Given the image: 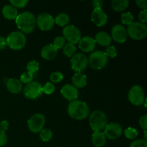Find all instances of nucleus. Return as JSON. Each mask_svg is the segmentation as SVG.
<instances>
[{"mask_svg": "<svg viewBox=\"0 0 147 147\" xmlns=\"http://www.w3.org/2000/svg\"><path fill=\"white\" fill-rule=\"evenodd\" d=\"M68 115L75 120H83L86 119L90 113V109L86 102L80 100L70 101L67 106Z\"/></svg>", "mask_w": 147, "mask_h": 147, "instance_id": "1", "label": "nucleus"}, {"mask_svg": "<svg viewBox=\"0 0 147 147\" xmlns=\"http://www.w3.org/2000/svg\"><path fill=\"white\" fill-rule=\"evenodd\" d=\"M15 22L22 32L30 34L36 27V17L30 11H24L17 15Z\"/></svg>", "mask_w": 147, "mask_h": 147, "instance_id": "2", "label": "nucleus"}, {"mask_svg": "<svg viewBox=\"0 0 147 147\" xmlns=\"http://www.w3.org/2000/svg\"><path fill=\"white\" fill-rule=\"evenodd\" d=\"M89 123L93 131H101L108 124V118L101 111H95L89 117Z\"/></svg>", "mask_w": 147, "mask_h": 147, "instance_id": "3", "label": "nucleus"}, {"mask_svg": "<svg viewBox=\"0 0 147 147\" xmlns=\"http://www.w3.org/2000/svg\"><path fill=\"white\" fill-rule=\"evenodd\" d=\"M7 45L14 50H20L24 48L27 43L25 34L20 31H14L10 33L7 37Z\"/></svg>", "mask_w": 147, "mask_h": 147, "instance_id": "4", "label": "nucleus"}, {"mask_svg": "<svg viewBox=\"0 0 147 147\" xmlns=\"http://www.w3.org/2000/svg\"><path fill=\"white\" fill-rule=\"evenodd\" d=\"M127 34L135 40H141L147 35V26L140 22H133L128 26Z\"/></svg>", "mask_w": 147, "mask_h": 147, "instance_id": "5", "label": "nucleus"}, {"mask_svg": "<svg viewBox=\"0 0 147 147\" xmlns=\"http://www.w3.org/2000/svg\"><path fill=\"white\" fill-rule=\"evenodd\" d=\"M108 63V57L104 52H93L88 58V64L93 70H100L106 65Z\"/></svg>", "mask_w": 147, "mask_h": 147, "instance_id": "6", "label": "nucleus"}, {"mask_svg": "<svg viewBox=\"0 0 147 147\" xmlns=\"http://www.w3.org/2000/svg\"><path fill=\"white\" fill-rule=\"evenodd\" d=\"M128 98L130 103L134 106H142L145 100V94L144 89L139 85L132 86L128 93Z\"/></svg>", "mask_w": 147, "mask_h": 147, "instance_id": "7", "label": "nucleus"}, {"mask_svg": "<svg viewBox=\"0 0 147 147\" xmlns=\"http://www.w3.org/2000/svg\"><path fill=\"white\" fill-rule=\"evenodd\" d=\"M72 70L76 73H82L88 65V58L83 53H76L70 60Z\"/></svg>", "mask_w": 147, "mask_h": 147, "instance_id": "8", "label": "nucleus"}, {"mask_svg": "<svg viewBox=\"0 0 147 147\" xmlns=\"http://www.w3.org/2000/svg\"><path fill=\"white\" fill-rule=\"evenodd\" d=\"M63 34L65 40L73 45L78 44L80 42L81 37V32L76 26L70 24L67 25L63 30Z\"/></svg>", "mask_w": 147, "mask_h": 147, "instance_id": "9", "label": "nucleus"}, {"mask_svg": "<svg viewBox=\"0 0 147 147\" xmlns=\"http://www.w3.org/2000/svg\"><path fill=\"white\" fill-rule=\"evenodd\" d=\"M45 124V117L40 113L32 115L27 121V125L30 131L32 133H40L43 129Z\"/></svg>", "mask_w": 147, "mask_h": 147, "instance_id": "10", "label": "nucleus"}, {"mask_svg": "<svg viewBox=\"0 0 147 147\" xmlns=\"http://www.w3.org/2000/svg\"><path fill=\"white\" fill-rule=\"evenodd\" d=\"M24 96L28 99H37L42 95V86L37 81H32L24 87Z\"/></svg>", "mask_w": 147, "mask_h": 147, "instance_id": "11", "label": "nucleus"}, {"mask_svg": "<svg viewBox=\"0 0 147 147\" xmlns=\"http://www.w3.org/2000/svg\"><path fill=\"white\" fill-rule=\"evenodd\" d=\"M55 18L48 13H41L36 18V24L42 31H49L55 25Z\"/></svg>", "mask_w": 147, "mask_h": 147, "instance_id": "12", "label": "nucleus"}, {"mask_svg": "<svg viewBox=\"0 0 147 147\" xmlns=\"http://www.w3.org/2000/svg\"><path fill=\"white\" fill-rule=\"evenodd\" d=\"M103 133L108 139L111 140H116L121 136L123 133V128L119 123L112 122L106 125Z\"/></svg>", "mask_w": 147, "mask_h": 147, "instance_id": "13", "label": "nucleus"}, {"mask_svg": "<svg viewBox=\"0 0 147 147\" xmlns=\"http://www.w3.org/2000/svg\"><path fill=\"white\" fill-rule=\"evenodd\" d=\"M127 31L122 24H115L111 29V39L117 43L121 44L127 39Z\"/></svg>", "mask_w": 147, "mask_h": 147, "instance_id": "14", "label": "nucleus"}, {"mask_svg": "<svg viewBox=\"0 0 147 147\" xmlns=\"http://www.w3.org/2000/svg\"><path fill=\"white\" fill-rule=\"evenodd\" d=\"M91 20L98 27H103L107 23L108 16L103 9H93L91 13Z\"/></svg>", "mask_w": 147, "mask_h": 147, "instance_id": "15", "label": "nucleus"}, {"mask_svg": "<svg viewBox=\"0 0 147 147\" xmlns=\"http://www.w3.org/2000/svg\"><path fill=\"white\" fill-rule=\"evenodd\" d=\"M60 93L65 98L70 101L77 100L79 96L78 89L71 84H66L63 86L60 90Z\"/></svg>", "mask_w": 147, "mask_h": 147, "instance_id": "16", "label": "nucleus"}, {"mask_svg": "<svg viewBox=\"0 0 147 147\" xmlns=\"http://www.w3.org/2000/svg\"><path fill=\"white\" fill-rule=\"evenodd\" d=\"M96 42L94 39L89 36L82 37L78 42L80 50L85 53H90L93 51L96 47Z\"/></svg>", "mask_w": 147, "mask_h": 147, "instance_id": "17", "label": "nucleus"}, {"mask_svg": "<svg viewBox=\"0 0 147 147\" xmlns=\"http://www.w3.org/2000/svg\"><path fill=\"white\" fill-rule=\"evenodd\" d=\"M57 51L58 50L55 48L53 44H49L44 46L42 48L40 55H41V57L45 60H51L55 58L57 54Z\"/></svg>", "mask_w": 147, "mask_h": 147, "instance_id": "18", "label": "nucleus"}, {"mask_svg": "<svg viewBox=\"0 0 147 147\" xmlns=\"http://www.w3.org/2000/svg\"><path fill=\"white\" fill-rule=\"evenodd\" d=\"M6 87L7 90L11 93L17 94L21 92L22 90V84L20 80L15 78H9L7 81Z\"/></svg>", "mask_w": 147, "mask_h": 147, "instance_id": "19", "label": "nucleus"}, {"mask_svg": "<svg viewBox=\"0 0 147 147\" xmlns=\"http://www.w3.org/2000/svg\"><path fill=\"white\" fill-rule=\"evenodd\" d=\"M1 12H2V15L4 16V18L9 20H16L17 15H18L17 8L13 7L11 4L4 5L1 10Z\"/></svg>", "mask_w": 147, "mask_h": 147, "instance_id": "20", "label": "nucleus"}, {"mask_svg": "<svg viewBox=\"0 0 147 147\" xmlns=\"http://www.w3.org/2000/svg\"><path fill=\"white\" fill-rule=\"evenodd\" d=\"M94 40L96 42H97L100 45L103 46V47H108V46L111 45V43L112 41L111 36L105 32H98L96 34V37H95Z\"/></svg>", "mask_w": 147, "mask_h": 147, "instance_id": "21", "label": "nucleus"}, {"mask_svg": "<svg viewBox=\"0 0 147 147\" xmlns=\"http://www.w3.org/2000/svg\"><path fill=\"white\" fill-rule=\"evenodd\" d=\"M73 86L77 88H82L87 85V77L82 73H76L72 78Z\"/></svg>", "mask_w": 147, "mask_h": 147, "instance_id": "22", "label": "nucleus"}, {"mask_svg": "<svg viewBox=\"0 0 147 147\" xmlns=\"http://www.w3.org/2000/svg\"><path fill=\"white\" fill-rule=\"evenodd\" d=\"M106 136L102 131H94L92 134V143L96 147H103L106 143Z\"/></svg>", "mask_w": 147, "mask_h": 147, "instance_id": "23", "label": "nucleus"}, {"mask_svg": "<svg viewBox=\"0 0 147 147\" xmlns=\"http://www.w3.org/2000/svg\"><path fill=\"white\" fill-rule=\"evenodd\" d=\"M129 4L128 0H113L111 2V7L114 11L120 12L124 11L129 7Z\"/></svg>", "mask_w": 147, "mask_h": 147, "instance_id": "24", "label": "nucleus"}, {"mask_svg": "<svg viewBox=\"0 0 147 147\" xmlns=\"http://www.w3.org/2000/svg\"><path fill=\"white\" fill-rule=\"evenodd\" d=\"M70 22V17L66 13H60L56 16L55 19V23L60 27H65Z\"/></svg>", "mask_w": 147, "mask_h": 147, "instance_id": "25", "label": "nucleus"}, {"mask_svg": "<svg viewBox=\"0 0 147 147\" xmlns=\"http://www.w3.org/2000/svg\"><path fill=\"white\" fill-rule=\"evenodd\" d=\"M76 52V47L74 45L71 44V43H67L63 47V53L65 56L69 57H71L75 55Z\"/></svg>", "mask_w": 147, "mask_h": 147, "instance_id": "26", "label": "nucleus"}, {"mask_svg": "<svg viewBox=\"0 0 147 147\" xmlns=\"http://www.w3.org/2000/svg\"><path fill=\"white\" fill-rule=\"evenodd\" d=\"M40 138L44 142H50L53 138V132L50 129H43L40 132Z\"/></svg>", "mask_w": 147, "mask_h": 147, "instance_id": "27", "label": "nucleus"}, {"mask_svg": "<svg viewBox=\"0 0 147 147\" xmlns=\"http://www.w3.org/2000/svg\"><path fill=\"white\" fill-rule=\"evenodd\" d=\"M121 20L123 24H126V25L129 26L134 22V16L129 11L123 12L121 15Z\"/></svg>", "mask_w": 147, "mask_h": 147, "instance_id": "28", "label": "nucleus"}, {"mask_svg": "<svg viewBox=\"0 0 147 147\" xmlns=\"http://www.w3.org/2000/svg\"><path fill=\"white\" fill-rule=\"evenodd\" d=\"M138 131L136 129L132 127H128L127 129H125L124 135L128 139L130 140H134L138 136Z\"/></svg>", "mask_w": 147, "mask_h": 147, "instance_id": "29", "label": "nucleus"}, {"mask_svg": "<svg viewBox=\"0 0 147 147\" xmlns=\"http://www.w3.org/2000/svg\"><path fill=\"white\" fill-rule=\"evenodd\" d=\"M39 69H40V65H39L38 62H37L36 60H31L27 63V70L32 74H34L35 73H37Z\"/></svg>", "mask_w": 147, "mask_h": 147, "instance_id": "30", "label": "nucleus"}, {"mask_svg": "<svg viewBox=\"0 0 147 147\" xmlns=\"http://www.w3.org/2000/svg\"><path fill=\"white\" fill-rule=\"evenodd\" d=\"M65 39L64 38L63 36H57L55 38L53 45L55 48L59 50V49L63 48V47L65 45Z\"/></svg>", "mask_w": 147, "mask_h": 147, "instance_id": "31", "label": "nucleus"}, {"mask_svg": "<svg viewBox=\"0 0 147 147\" xmlns=\"http://www.w3.org/2000/svg\"><path fill=\"white\" fill-rule=\"evenodd\" d=\"M104 53L108 57H111V58H114V57L117 56L118 54L117 49L113 45H109L106 47V49Z\"/></svg>", "mask_w": 147, "mask_h": 147, "instance_id": "32", "label": "nucleus"}, {"mask_svg": "<svg viewBox=\"0 0 147 147\" xmlns=\"http://www.w3.org/2000/svg\"><path fill=\"white\" fill-rule=\"evenodd\" d=\"M33 79V74L30 73V72L27 71L23 73L20 76V82L24 84H28V83H31Z\"/></svg>", "mask_w": 147, "mask_h": 147, "instance_id": "33", "label": "nucleus"}, {"mask_svg": "<svg viewBox=\"0 0 147 147\" xmlns=\"http://www.w3.org/2000/svg\"><path fill=\"white\" fill-rule=\"evenodd\" d=\"M55 90V86L53 83H50V82H47L45 84L44 86H42L43 93L47 95L53 94Z\"/></svg>", "mask_w": 147, "mask_h": 147, "instance_id": "34", "label": "nucleus"}, {"mask_svg": "<svg viewBox=\"0 0 147 147\" xmlns=\"http://www.w3.org/2000/svg\"><path fill=\"white\" fill-rule=\"evenodd\" d=\"M64 78V76L60 72H54L50 76V79L53 83H60Z\"/></svg>", "mask_w": 147, "mask_h": 147, "instance_id": "35", "label": "nucleus"}, {"mask_svg": "<svg viewBox=\"0 0 147 147\" xmlns=\"http://www.w3.org/2000/svg\"><path fill=\"white\" fill-rule=\"evenodd\" d=\"M9 3L15 8H23L28 4V1L27 0H10Z\"/></svg>", "mask_w": 147, "mask_h": 147, "instance_id": "36", "label": "nucleus"}, {"mask_svg": "<svg viewBox=\"0 0 147 147\" xmlns=\"http://www.w3.org/2000/svg\"><path fill=\"white\" fill-rule=\"evenodd\" d=\"M130 147H147V142L144 139L135 140L131 144Z\"/></svg>", "mask_w": 147, "mask_h": 147, "instance_id": "37", "label": "nucleus"}, {"mask_svg": "<svg viewBox=\"0 0 147 147\" xmlns=\"http://www.w3.org/2000/svg\"><path fill=\"white\" fill-rule=\"evenodd\" d=\"M139 19L140 22L145 24L147 22V9H143L139 12Z\"/></svg>", "mask_w": 147, "mask_h": 147, "instance_id": "38", "label": "nucleus"}, {"mask_svg": "<svg viewBox=\"0 0 147 147\" xmlns=\"http://www.w3.org/2000/svg\"><path fill=\"white\" fill-rule=\"evenodd\" d=\"M139 125H140L141 128L144 129V131L147 129V116L146 115H144L139 119Z\"/></svg>", "mask_w": 147, "mask_h": 147, "instance_id": "39", "label": "nucleus"}, {"mask_svg": "<svg viewBox=\"0 0 147 147\" xmlns=\"http://www.w3.org/2000/svg\"><path fill=\"white\" fill-rule=\"evenodd\" d=\"M7 142V136L4 131L0 130V147L4 146Z\"/></svg>", "mask_w": 147, "mask_h": 147, "instance_id": "40", "label": "nucleus"}, {"mask_svg": "<svg viewBox=\"0 0 147 147\" xmlns=\"http://www.w3.org/2000/svg\"><path fill=\"white\" fill-rule=\"evenodd\" d=\"M103 4H104V2L102 0H93L92 1V5H93V9H102Z\"/></svg>", "mask_w": 147, "mask_h": 147, "instance_id": "41", "label": "nucleus"}, {"mask_svg": "<svg viewBox=\"0 0 147 147\" xmlns=\"http://www.w3.org/2000/svg\"><path fill=\"white\" fill-rule=\"evenodd\" d=\"M136 4L142 10L147 9V0H136Z\"/></svg>", "mask_w": 147, "mask_h": 147, "instance_id": "42", "label": "nucleus"}, {"mask_svg": "<svg viewBox=\"0 0 147 147\" xmlns=\"http://www.w3.org/2000/svg\"><path fill=\"white\" fill-rule=\"evenodd\" d=\"M8 129H9L8 121H7L6 120H4L2 121H1V123H0V130L5 132L6 131L8 130Z\"/></svg>", "mask_w": 147, "mask_h": 147, "instance_id": "43", "label": "nucleus"}, {"mask_svg": "<svg viewBox=\"0 0 147 147\" xmlns=\"http://www.w3.org/2000/svg\"><path fill=\"white\" fill-rule=\"evenodd\" d=\"M7 40L5 37L0 36V50H4L7 47Z\"/></svg>", "mask_w": 147, "mask_h": 147, "instance_id": "44", "label": "nucleus"}, {"mask_svg": "<svg viewBox=\"0 0 147 147\" xmlns=\"http://www.w3.org/2000/svg\"><path fill=\"white\" fill-rule=\"evenodd\" d=\"M144 140L146 141V130L144 131Z\"/></svg>", "mask_w": 147, "mask_h": 147, "instance_id": "45", "label": "nucleus"}, {"mask_svg": "<svg viewBox=\"0 0 147 147\" xmlns=\"http://www.w3.org/2000/svg\"><path fill=\"white\" fill-rule=\"evenodd\" d=\"M55 147H58V146H55Z\"/></svg>", "mask_w": 147, "mask_h": 147, "instance_id": "46", "label": "nucleus"}]
</instances>
